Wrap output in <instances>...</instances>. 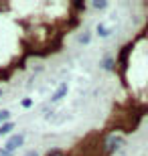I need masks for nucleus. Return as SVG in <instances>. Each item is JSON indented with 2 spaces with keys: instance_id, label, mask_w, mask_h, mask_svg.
I'll list each match as a JSON object with an SVG mask.
<instances>
[{
  "instance_id": "f257e3e1",
  "label": "nucleus",
  "mask_w": 148,
  "mask_h": 156,
  "mask_svg": "<svg viewBox=\"0 0 148 156\" xmlns=\"http://www.w3.org/2000/svg\"><path fill=\"white\" fill-rule=\"evenodd\" d=\"M124 136H116V134H112V136H108L106 138V156H112L114 152H118L122 146H124Z\"/></svg>"
},
{
  "instance_id": "f03ea898",
  "label": "nucleus",
  "mask_w": 148,
  "mask_h": 156,
  "mask_svg": "<svg viewBox=\"0 0 148 156\" xmlns=\"http://www.w3.org/2000/svg\"><path fill=\"white\" fill-rule=\"evenodd\" d=\"M23 144H24V134H10V136H8V140H6V144H4V148L8 152H12V154H14V152H16Z\"/></svg>"
},
{
  "instance_id": "7ed1b4c3",
  "label": "nucleus",
  "mask_w": 148,
  "mask_h": 156,
  "mask_svg": "<svg viewBox=\"0 0 148 156\" xmlns=\"http://www.w3.org/2000/svg\"><path fill=\"white\" fill-rule=\"evenodd\" d=\"M116 65H118V59H116L114 55H110V53H106V55L99 59V69L102 71H114Z\"/></svg>"
},
{
  "instance_id": "20e7f679",
  "label": "nucleus",
  "mask_w": 148,
  "mask_h": 156,
  "mask_svg": "<svg viewBox=\"0 0 148 156\" xmlns=\"http://www.w3.org/2000/svg\"><path fill=\"white\" fill-rule=\"evenodd\" d=\"M67 91H69V85H67V83H61V85L55 89V93L51 95V104H57V101H61V99L67 95Z\"/></svg>"
},
{
  "instance_id": "39448f33",
  "label": "nucleus",
  "mask_w": 148,
  "mask_h": 156,
  "mask_svg": "<svg viewBox=\"0 0 148 156\" xmlns=\"http://www.w3.org/2000/svg\"><path fill=\"white\" fill-rule=\"evenodd\" d=\"M71 4V8H73L75 12H85L87 10V2L85 0H73V2H69Z\"/></svg>"
},
{
  "instance_id": "423d86ee",
  "label": "nucleus",
  "mask_w": 148,
  "mask_h": 156,
  "mask_svg": "<svg viewBox=\"0 0 148 156\" xmlns=\"http://www.w3.org/2000/svg\"><path fill=\"white\" fill-rule=\"evenodd\" d=\"M14 132V122H6L0 126V136H10Z\"/></svg>"
},
{
  "instance_id": "0eeeda50",
  "label": "nucleus",
  "mask_w": 148,
  "mask_h": 156,
  "mask_svg": "<svg viewBox=\"0 0 148 156\" xmlns=\"http://www.w3.org/2000/svg\"><path fill=\"white\" fill-rule=\"evenodd\" d=\"M97 35H99V37H102V39H106V37H110V35H112V29H108V27H106V24H102V23H99V24H97Z\"/></svg>"
},
{
  "instance_id": "6e6552de",
  "label": "nucleus",
  "mask_w": 148,
  "mask_h": 156,
  "mask_svg": "<svg viewBox=\"0 0 148 156\" xmlns=\"http://www.w3.org/2000/svg\"><path fill=\"white\" fill-rule=\"evenodd\" d=\"M91 6L97 8V10H103V8H108V6H110V2H108V0H93Z\"/></svg>"
},
{
  "instance_id": "1a4fd4ad",
  "label": "nucleus",
  "mask_w": 148,
  "mask_h": 156,
  "mask_svg": "<svg viewBox=\"0 0 148 156\" xmlns=\"http://www.w3.org/2000/svg\"><path fill=\"white\" fill-rule=\"evenodd\" d=\"M6 122H10V112L8 110H0V126L6 124Z\"/></svg>"
},
{
  "instance_id": "9d476101",
  "label": "nucleus",
  "mask_w": 148,
  "mask_h": 156,
  "mask_svg": "<svg viewBox=\"0 0 148 156\" xmlns=\"http://www.w3.org/2000/svg\"><path fill=\"white\" fill-rule=\"evenodd\" d=\"M47 156H69L65 150H61V148H51V150L47 152Z\"/></svg>"
},
{
  "instance_id": "9b49d317",
  "label": "nucleus",
  "mask_w": 148,
  "mask_h": 156,
  "mask_svg": "<svg viewBox=\"0 0 148 156\" xmlns=\"http://www.w3.org/2000/svg\"><path fill=\"white\" fill-rule=\"evenodd\" d=\"M79 43H81V45H89V43H91V35L87 33V30L79 37Z\"/></svg>"
},
{
  "instance_id": "f8f14e48",
  "label": "nucleus",
  "mask_w": 148,
  "mask_h": 156,
  "mask_svg": "<svg viewBox=\"0 0 148 156\" xmlns=\"http://www.w3.org/2000/svg\"><path fill=\"white\" fill-rule=\"evenodd\" d=\"M33 104H34V101H33L31 98H23V99H20V105H23L24 110H29V108H33Z\"/></svg>"
},
{
  "instance_id": "ddd939ff",
  "label": "nucleus",
  "mask_w": 148,
  "mask_h": 156,
  "mask_svg": "<svg viewBox=\"0 0 148 156\" xmlns=\"http://www.w3.org/2000/svg\"><path fill=\"white\" fill-rule=\"evenodd\" d=\"M0 156H14L12 152H8L6 148H0Z\"/></svg>"
},
{
  "instance_id": "4468645a",
  "label": "nucleus",
  "mask_w": 148,
  "mask_h": 156,
  "mask_svg": "<svg viewBox=\"0 0 148 156\" xmlns=\"http://www.w3.org/2000/svg\"><path fill=\"white\" fill-rule=\"evenodd\" d=\"M24 156H41V152H37V150H29Z\"/></svg>"
},
{
  "instance_id": "2eb2a0df",
  "label": "nucleus",
  "mask_w": 148,
  "mask_h": 156,
  "mask_svg": "<svg viewBox=\"0 0 148 156\" xmlns=\"http://www.w3.org/2000/svg\"><path fill=\"white\" fill-rule=\"evenodd\" d=\"M2 93H4V91H2V87H0V98H2Z\"/></svg>"
}]
</instances>
